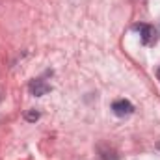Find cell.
Segmentation results:
<instances>
[{"mask_svg":"<svg viewBox=\"0 0 160 160\" xmlns=\"http://www.w3.org/2000/svg\"><path fill=\"white\" fill-rule=\"evenodd\" d=\"M112 112L118 118H127V116H130L134 112V106H132V102H128L125 99H118V101L112 102Z\"/></svg>","mask_w":160,"mask_h":160,"instance_id":"3","label":"cell"},{"mask_svg":"<svg viewBox=\"0 0 160 160\" xmlns=\"http://www.w3.org/2000/svg\"><path fill=\"white\" fill-rule=\"evenodd\" d=\"M157 78L160 80V67H158V69H157Z\"/></svg>","mask_w":160,"mask_h":160,"instance_id":"5","label":"cell"},{"mask_svg":"<svg viewBox=\"0 0 160 160\" xmlns=\"http://www.w3.org/2000/svg\"><path fill=\"white\" fill-rule=\"evenodd\" d=\"M132 30L140 32V39H142V43H143L145 47H153V45L157 43V39H158V32H157V28L151 26V24L138 22V24L132 26Z\"/></svg>","mask_w":160,"mask_h":160,"instance_id":"1","label":"cell"},{"mask_svg":"<svg viewBox=\"0 0 160 160\" xmlns=\"http://www.w3.org/2000/svg\"><path fill=\"white\" fill-rule=\"evenodd\" d=\"M28 89H30V93L34 95V97H43V95H47L52 88H50V84L47 82L45 78H34L30 84H28Z\"/></svg>","mask_w":160,"mask_h":160,"instance_id":"2","label":"cell"},{"mask_svg":"<svg viewBox=\"0 0 160 160\" xmlns=\"http://www.w3.org/2000/svg\"><path fill=\"white\" fill-rule=\"evenodd\" d=\"M26 119H28V121L39 119V114H38V112H28V114H26Z\"/></svg>","mask_w":160,"mask_h":160,"instance_id":"4","label":"cell"}]
</instances>
